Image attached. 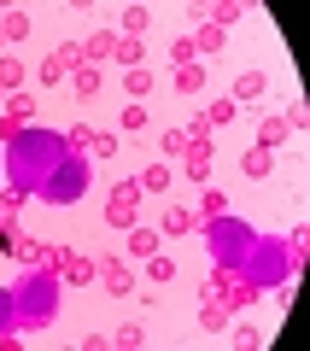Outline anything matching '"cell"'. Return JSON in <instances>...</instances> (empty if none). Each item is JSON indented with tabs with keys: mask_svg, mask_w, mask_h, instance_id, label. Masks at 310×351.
Wrapping results in <instances>:
<instances>
[{
	"mask_svg": "<svg viewBox=\"0 0 310 351\" xmlns=\"http://www.w3.org/2000/svg\"><path fill=\"white\" fill-rule=\"evenodd\" d=\"M64 158V135H47V129H29L18 147H6V188L36 199V188L47 182V170Z\"/></svg>",
	"mask_w": 310,
	"mask_h": 351,
	"instance_id": "cell-1",
	"label": "cell"
},
{
	"mask_svg": "<svg viewBox=\"0 0 310 351\" xmlns=\"http://www.w3.org/2000/svg\"><path fill=\"white\" fill-rule=\"evenodd\" d=\"M12 299H18V328H47L53 311H59V276L29 269V276L12 287Z\"/></svg>",
	"mask_w": 310,
	"mask_h": 351,
	"instance_id": "cell-2",
	"label": "cell"
},
{
	"mask_svg": "<svg viewBox=\"0 0 310 351\" xmlns=\"http://www.w3.org/2000/svg\"><path fill=\"white\" fill-rule=\"evenodd\" d=\"M205 240H211V258L223 263V269H240L258 234H252V228L240 223L235 211H228V217H205Z\"/></svg>",
	"mask_w": 310,
	"mask_h": 351,
	"instance_id": "cell-3",
	"label": "cell"
},
{
	"mask_svg": "<svg viewBox=\"0 0 310 351\" xmlns=\"http://www.w3.org/2000/svg\"><path fill=\"white\" fill-rule=\"evenodd\" d=\"M82 188H88V176H82V152H64V158L47 170V182L36 188V199H47V205H71V199H82Z\"/></svg>",
	"mask_w": 310,
	"mask_h": 351,
	"instance_id": "cell-4",
	"label": "cell"
},
{
	"mask_svg": "<svg viewBox=\"0 0 310 351\" xmlns=\"http://www.w3.org/2000/svg\"><path fill=\"white\" fill-rule=\"evenodd\" d=\"M106 223L123 228V234L141 223V176H123V182L112 188V199H106Z\"/></svg>",
	"mask_w": 310,
	"mask_h": 351,
	"instance_id": "cell-5",
	"label": "cell"
},
{
	"mask_svg": "<svg viewBox=\"0 0 310 351\" xmlns=\"http://www.w3.org/2000/svg\"><path fill=\"white\" fill-rule=\"evenodd\" d=\"M298 129H305V106H287V112H270V117L258 123V147H263V152H275L287 135H298Z\"/></svg>",
	"mask_w": 310,
	"mask_h": 351,
	"instance_id": "cell-6",
	"label": "cell"
},
{
	"mask_svg": "<svg viewBox=\"0 0 310 351\" xmlns=\"http://www.w3.org/2000/svg\"><path fill=\"white\" fill-rule=\"evenodd\" d=\"M99 281H106V293H117V299H129L135 293V269H129V258H117V252H99Z\"/></svg>",
	"mask_w": 310,
	"mask_h": 351,
	"instance_id": "cell-7",
	"label": "cell"
},
{
	"mask_svg": "<svg viewBox=\"0 0 310 351\" xmlns=\"http://www.w3.org/2000/svg\"><path fill=\"white\" fill-rule=\"evenodd\" d=\"M182 176L187 182H211V141H187V152H182Z\"/></svg>",
	"mask_w": 310,
	"mask_h": 351,
	"instance_id": "cell-8",
	"label": "cell"
},
{
	"mask_svg": "<svg viewBox=\"0 0 310 351\" xmlns=\"http://www.w3.org/2000/svg\"><path fill=\"white\" fill-rule=\"evenodd\" d=\"M199 228H205V217H199V211H187V205H170V211H164V223H158V234L182 240V234H199Z\"/></svg>",
	"mask_w": 310,
	"mask_h": 351,
	"instance_id": "cell-9",
	"label": "cell"
},
{
	"mask_svg": "<svg viewBox=\"0 0 310 351\" xmlns=\"http://www.w3.org/2000/svg\"><path fill=\"white\" fill-rule=\"evenodd\" d=\"M152 252H164V234H158V228H129V263H147L152 258Z\"/></svg>",
	"mask_w": 310,
	"mask_h": 351,
	"instance_id": "cell-10",
	"label": "cell"
},
{
	"mask_svg": "<svg viewBox=\"0 0 310 351\" xmlns=\"http://www.w3.org/2000/svg\"><path fill=\"white\" fill-rule=\"evenodd\" d=\"M94 276H99V263L88 258V252H71V263L59 269V281H71V287H88Z\"/></svg>",
	"mask_w": 310,
	"mask_h": 351,
	"instance_id": "cell-11",
	"label": "cell"
},
{
	"mask_svg": "<svg viewBox=\"0 0 310 351\" xmlns=\"http://www.w3.org/2000/svg\"><path fill=\"white\" fill-rule=\"evenodd\" d=\"M112 47H117V29H94V36H82V64L112 59Z\"/></svg>",
	"mask_w": 310,
	"mask_h": 351,
	"instance_id": "cell-12",
	"label": "cell"
},
{
	"mask_svg": "<svg viewBox=\"0 0 310 351\" xmlns=\"http://www.w3.org/2000/svg\"><path fill=\"white\" fill-rule=\"evenodd\" d=\"M263 94H270V76H263V71H246V76L235 82V94H228V100L246 106V100H263Z\"/></svg>",
	"mask_w": 310,
	"mask_h": 351,
	"instance_id": "cell-13",
	"label": "cell"
},
{
	"mask_svg": "<svg viewBox=\"0 0 310 351\" xmlns=\"http://www.w3.org/2000/svg\"><path fill=\"white\" fill-rule=\"evenodd\" d=\"M228 316H235V311H228V304L217 299V293H205V311H199V328H205V334H223V328H228Z\"/></svg>",
	"mask_w": 310,
	"mask_h": 351,
	"instance_id": "cell-14",
	"label": "cell"
},
{
	"mask_svg": "<svg viewBox=\"0 0 310 351\" xmlns=\"http://www.w3.org/2000/svg\"><path fill=\"white\" fill-rule=\"evenodd\" d=\"M71 88H76V100H99V88H106L99 64H82V71H71Z\"/></svg>",
	"mask_w": 310,
	"mask_h": 351,
	"instance_id": "cell-15",
	"label": "cell"
},
{
	"mask_svg": "<svg viewBox=\"0 0 310 351\" xmlns=\"http://www.w3.org/2000/svg\"><path fill=\"white\" fill-rule=\"evenodd\" d=\"M112 59L123 64V71H141V64H147V41H135V36H117Z\"/></svg>",
	"mask_w": 310,
	"mask_h": 351,
	"instance_id": "cell-16",
	"label": "cell"
},
{
	"mask_svg": "<svg viewBox=\"0 0 310 351\" xmlns=\"http://www.w3.org/2000/svg\"><path fill=\"white\" fill-rule=\"evenodd\" d=\"M170 182H176L170 158H164V164H147V170H141V193H170Z\"/></svg>",
	"mask_w": 310,
	"mask_h": 351,
	"instance_id": "cell-17",
	"label": "cell"
},
{
	"mask_svg": "<svg viewBox=\"0 0 310 351\" xmlns=\"http://www.w3.org/2000/svg\"><path fill=\"white\" fill-rule=\"evenodd\" d=\"M305 246H310V234H305V228H287V240H281V258H287V269H293V276L305 269Z\"/></svg>",
	"mask_w": 310,
	"mask_h": 351,
	"instance_id": "cell-18",
	"label": "cell"
},
{
	"mask_svg": "<svg viewBox=\"0 0 310 351\" xmlns=\"http://www.w3.org/2000/svg\"><path fill=\"white\" fill-rule=\"evenodd\" d=\"M170 88H176V94H199V88H205V64H176Z\"/></svg>",
	"mask_w": 310,
	"mask_h": 351,
	"instance_id": "cell-19",
	"label": "cell"
},
{
	"mask_svg": "<svg viewBox=\"0 0 310 351\" xmlns=\"http://www.w3.org/2000/svg\"><path fill=\"white\" fill-rule=\"evenodd\" d=\"M0 36H6V41H24L29 36V12H24V6H6V12H0Z\"/></svg>",
	"mask_w": 310,
	"mask_h": 351,
	"instance_id": "cell-20",
	"label": "cell"
},
{
	"mask_svg": "<svg viewBox=\"0 0 310 351\" xmlns=\"http://www.w3.org/2000/svg\"><path fill=\"white\" fill-rule=\"evenodd\" d=\"M147 24H152V12H147V6H123V24H117V36L147 41Z\"/></svg>",
	"mask_w": 310,
	"mask_h": 351,
	"instance_id": "cell-21",
	"label": "cell"
},
{
	"mask_svg": "<svg viewBox=\"0 0 310 351\" xmlns=\"http://www.w3.org/2000/svg\"><path fill=\"white\" fill-rule=\"evenodd\" d=\"M6 339H18V299L12 293H0V346Z\"/></svg>",
	"mask_w": 310,
	"mask_h": 351,
	"instance_id": "cell-22",
	"label": "cell"
},
{
	"mask_svg": "<svg viewBox=\"0 0 310 351\" xmlns=\"http://www.w3.org/2000/svg\"><path fill=\"white\" fill-rule=\"evenodd\" d=\"M223 41H228V29H217V24H199L193 29V53H217Z\"/></svg>",
	"mask_w": 310,
	"mask_h": 351,
	"instance_id": "cell-23",
	"label": "cell"
},
{
	"mask_svg": "<svg viewBox=\"0 0 310 351\" xmlns=\"http://www.w3.org/2000/svg\"><path fill=\"white\" fill-rule=\"evenodd\" d=\"M0 88H6V94H18V88H24V64H18L12 53H0Z\"/></svg>",
	"mask_w": 310,
	"mask_h": 351,
	"instance_id": "cell-24",
	"label": "cell"
},
{
	"mask_svg": "<svg viewBox=\"0 0 310 351\" xmlns=\"http://www.w3.org/2000/svg\"><path fill=\"white\" fill-rule=\"evenodd\" d=\"M123 88H129V100H147L152 94V71L141 64V71H123Z\"/></svg>",
	"mask_w": 310,
	"mask_h": 351,
	"instance_id": "cell-25",
	"label": "cell"
},
{
	"mask_svg": "<svg viewBox=\"0 0 310 351\" xmlns=\"http://www.w3.org/2000/svg\"><path fill=\"white\" fill-rule=\"evenodd\" d=\"M199 217H228V193L205 182V199H199Z\"/></svg>",
	"mask_w": 310,
	"mask_h": 351,
	"instance_id": "cell-26",
	"label": "cell"
},
{
	"mask_svg": "<svg viewBox=\"0 0 310 351\" xmlns=\"http://www.w3.org/2000/svg\"><path fill=\"white\" fill-rule=\"evenodd\" d=\"M64 263H71V246H41V258H36V269H47V276H59Z\"/></svg>",
	"mask_w": 310,
	"mask_h": 351,
	"instance_id": "cell-27",
	"label": "cell"
},
{
	"mask_svg": "<svg viewBox=\"0 0 310 351\" xmlns=\"http://www.w3.org/2000/svg\"><path fill=\"white\" fill-rule=\"evenodd\" d=\"M240 170H246V176H270V170H275V152H263V147H252L246 158H240Z\"/></svg>",
	"mask_w": 310,
	"mask_h": 351,
	"instance_id": "cell-28",
	"label": "cell"
},
{
	"mask_svg": "<svg viewBox=\"0 0 310 351\" xmlns=\"http://www.w3.org/2000/svg\"><path fill=\"white\" fill-rule=\"evenodd\" d=\"M18 211H24V193H0V228H18Z\"/></svg>",
	"mask_w": 310,
	"mask_h": 351,
	"instance_id": "cell-29",
	"label": "cell"
},
{
	"mask_svg": "<svg viewBox=\"0 0 310 351\" xmlns=\"http://www.w3.org/2000/svg\"><path fill=\"white\" fill-rule=\"evenodd\" d=\"M205 24H217V29L240 24V0H217V6H211V18H205Z\"/></svg>",
	"mask_w": 310,
	"mask_h": 351,
	"instance_id": "cell-30",
	"label": "cell"
},
{
	"mask_svg": "<svg viewBox=\"0 0 310 351\" xmlns=\"http://www.w3.org/2000/svg\"><path fill=\"white\" fill-rule=\"evenodd\" d=\"M147 276L152 281H176V258H170V252H152V258H147Z\"/></svg>",
	"mask_w": 310,
	"mask_h": 351,
	"instance_id": "cell-31",
	"label": "cell"
},
{
	"mask_svg": "<svg viewBox=\"0 0 310 351\" xmlns=\"http://www.w3.org/2000/svg\"><path fill=\"white\" fill-rule=\"evenodd\" d=\"M158 152H164V158H182V152H187V129H164V135H158Z\"/></svg>",
	"mask_w": 310,
	"mask_h": 351,
	"instance_id": "cell-32",
	"label": "cell"
},
{
	"mask_svg": "<svg viewBox=\"0 0 310 351\" xmlns=\"http://www.w3.org/2000/svg\"><path fill=\"white\" fill-rule=\"evenodd\" d=\"M112 346H123V351L147 346V328H141V322H123V328H117V334H112Z\"/></svg>",
	"mask_w": 310,
	"mask_h": 351,
	"instance_id": "cell-33",
	"label": "cell"
},
{
	"mask_svg": "<svg viewBox=\"0 0 310 351\" xmlns=\"http://www.w3.org/2000/svg\"><path fill=\"white\" fill-rule=\"evenodd\" d=\"M53 59H59V71L71 76V71H82V41H64L59 53H53Z\"/></svg>",
	"mask_w": 310,
	"mask_h": 351,
	"instance_id": "cell-34",
	"label": "cell"
},
{
	"mask_svg": "<svg viewBox=\"0 0 310 351\" xmlns=\"http://www.w3.org/2000/svg\"><path fill=\"white\" fill-rule=\"evenodd\" d=\"M235 112H240L235 100H211V112H205V123H211V129H223V123H235Z\"/></svg>",
	"mask_w": 310,
	"mask_h": 351,
	"instance_id": "cell-35",
	"label": "cell"
},
{
	"mask_svg": "<svg viewBox=\"0 0 310 351\" xmlns=\"http://www.w3.org/2000/svg\"><path fill=\"white\" fill-rule=\"evenodd\" d=\"M88 141H94V129H88V123L64 129V152H82V158H88Z\"/></svg>",
	"mask_w": 310,
	"mask_h": 351,
	"instance_id": "cell-36",
	"label": "cell"
},
{
	"mask_svg": "<svg viewBox=\"0 0 310 351\" xmlns=\"http://www.w3.org/2000/svg\"><path fill=\"white\" fill-rule=\"evenodd\" d=\"M24 228H0V258H18V252H24Z\"/></svg>",
	"mask_w": 310,
	"mask_h": 351,
	"instance_id": "cell-37",
	"label": "cell"
},
{
	"mask_svg": "<svg viewBox=\"0 0 310 351\" xmlns=\"http://www.w3.org/2000/svg\"><path fill=\"white\" fill-rule=\"evenodd\" d=\"M24 135H29V123H24V117H0V141H6V147H18Z\"/></svg>",
	"mask_w": 310,
	"mask_h": 351,
	"instance_id": "cell-38",
	"label": "cell"
},
{
	"mask_svg": "<svg viewBox=\"0 0 310 351\" xmlns=\"http://www.w3.org/2000/svg\"><path fill=\"white\" fill-rule=\"evenodd\" d=\"M117 152V135H106V129H94V141H88V158H112Z\"/></svg>",
	"mask_w": 310,
	"mask_h": 351,
	"instance_id": "cell-39",
	"label": "cell"
},
{
	"mask_svg": "<svg viewBox=\"0 0 310 351\" xmlns=\"http://www.w3.org/2000/svg\"><path fill=\"white\" fill-rule=\"evenodd\" d=\"M170 59H176V64H199V53H193V36H176V41H170Z\"/></svg>",
	"mask_w": 310,
	"mask_h": 351,
	"instance_id": "cell-40",
	"label": "cell"
},
{
	"mask_svg": "<svg viewBox=\"0 0 310 351\" xmlns=\"http://www.w3.org/2000/svg\"><path fill=\"white\" fill-rule=\"evenodd\" d=\"M6 117H24L29 123V117H36V100H29V94H12V100H6Z\"/></svg>",
	"mask_w": 310,
	"mask_h": 351,
	"instance_id": "cell-41",
	"label": "cell"
},
{
	"mask_svg": "<svg viewBox=\"0 0 310 351\" xmlns=\"http://www.w3.org/2000/svg\"><path fill=\"white\" fill-rule=\"evenodd\" d=\"M123 129H135V135L147 129V106H141V100H129V106H123Z\"/></svg>",
	"mask_w": 310,
	"mask_h": 351,
	"instance_id": "cell-42",
	"label": "cell"
},
{
	"mask_svg": "<svg viewBox=\"0 0 310 351\" xmlns=\"http://www.w3.org/2000/svg\"><path fill=\"white\" fill-rule=\"evenodd\" d=\"M258 339H263V334H258V328H252V322H235V346H246V351H252V346H258Z\"/></svg>",
	"mask_w": 310,
	"mask_h": 351,
	"instance_id": "cell-43",
	"label": "cell"
},
{
	"mask_svg": "<svg viewBox=\"0 0 310 351\" xmlns=\"http://www.w3.org/2000/svg\"><path fill=\"white\" fill-rule=\"evenodd\" d=\"M228 281H235V269H223V263H217V269H211V281H205V293H223Z\"/></svg>",
	"mask_w": 310,
	"mask_h": 351,
	"instance_id": "cell-44",
	"label": "cell"
},
{
	"mask_svg": "<svg viewBox=\"0 0 310 351\" xmlns=\"http://www.w3.org/2000/svg\"><path fill=\"white\" fill-rule=\"evenodd\" d=\"M41 82H47V88H53V82H71V76H64V71H59V59H41Z\"/></svg>",
	"mask_w": 310,
	"mask_h": 351,
	"instance_id": "cell-45",
	"label": "cell"
},
{
	"mask_svg": "<svg viewBox=\"0 0 310 351\" xmlns=\"http://www.w3.org/2000/svg\"><path fill=\"white\" fill-rule=\"evenodd\" d=\"M187 141H211V123L205 117H187Z\"/></svg>",
	"mask_w": 310,
	"mask_h": 351,
	"instance_id": "cell-46",
	"label": "cell"
},
{
	"mask_svg": "<svg viewBox=\"0 0 310 351\" xmlns=\"http://www.w3.org/2000/svg\"><path fill=\"white\" fill-rule=\"evenodd\" d=\"M0 94H6V88H0Z\"/></svg>",
	"mask_w": 310,
	"mask_h": 351,
	"instance_id": "cell-47",
	"label": "cell"
},
{
	"mask_svg": "<svg viewBox=\"0 0 310 351\" xmlns=\"http://www.w3.org/2000/svg\"><path fill=\"white\" fill-rule=\"evenodd\" d=\"M0 41H6V36H0Z\"/></svg>",
	"mask_w": 310,
	"mask_h": 351,
	"instance_id": "cell-48",
	"label": "cell"
}]
</instances>
